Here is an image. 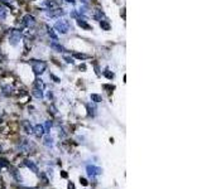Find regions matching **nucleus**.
<instances>
[{
	"mask_svg": "<svg viewBox=\"0 0 202 189\" xmlns=\"http://www.w3.org/2000/svg\"><path fill=\"white\" fill-rule=\"evenodd\" d=\"M100 25H101V28H104L105 30H109V29H110V24L107 23L106 20H101V22H100Z\"/></svg>",
	"mask_w": 202,
	"mask_h": 189,
	"instance_id": "obj_18",
	"label": "nucleus"
},
{
	"mask_svg": "<svg viewBox=\"0 0 202 189\" xmlns=\"http://www.w3.org/2000/svg\"><path fill=\"white\" fill-rule=\"evenodd\" d=\"M51 77H52L53 79H55V81H56V82H60V78H57L56 76H53V74H51Z\"/></svg>",
	"mask_w": 202,
	"mask_h": 189,
	"instance_id": "obj_28",
	"label": "nucleus"
},
{
	"mask_svg": "<svg viewBox=\"0 0 202 189\" xmlns=\"http://www.w3.org/2000/svg\"><path fill=\"white\" fill-rule=\"evenodd\" d=\"M35 88H38V90H43L44 88V83L42 82V79H39V78L35 79Z\"/></svg>",
	"mask_w": 202,
	"mask_h": 189,
	"instance_id": "obj_15",
	"label": "nucleus"
},
{
	"mask_svg": "<svg viewBox=\"0 0 202 189\" xmlns=\"http://www.w3.org/2000/svg\"><path fill=\"white\" fill-rule=\"evenodd\" d=\"M0 168H2V165H0Z\"/></svg>",
	"mask_w": 202,
	"mask_h": 189,
	"instance_id": "obj_32",
	"label": "nucleus"
},
{
	"mask_svg": "<svg viewBox=\"0 0 202 189\" xmlns=\"http://www.w3.org/2000/svg\"><path fill=\"white\" fill-rule=\"evenodd\" d=\"M33 96L37 97V99H42V97H43V92H42V90L34 88V90H33Z\"/></svg>",
	"mask_w": 202,
	"mask_h": 189,
	"instance_id": "obj_13",
	"label": "nucleus"
},
{
	"mask_svg": "<svg viewBox=\"0 0 202 189\" xmlns=\"http://www.w3.org/2000/svg\"><path fill=\"white\" fill-rule=\"evenodd\" d=\"M80 183L82 184V185H87V184H89V182H87L85 178H80Z\"/></svg>",
	"mask_w": 202,
	"mask_h": 189,
	"instance_id": "obj_24",
	"label": "nucleus"
},
{
	"mask_svg": "<svg viewBox=\"0 0 202 189\" xmlns=\"http://www.w3.org/2000/svg\"><path fill=\"white\" fill-rule=\"evenodd\" d=\"M23 20H24V25H27V26H28V28H31V26H32V28H33V26L35 25V19L32 17V15H25L24 18H23Z\"/></svg>",
	"mask_w": 202,
	"mask_h": 189,
	"instance_id": "obj_5",
	"label": "nucleus"
},
{
	"mask_svg": "<svg viewBox=\"0 0 202 189\" xmlns=\"http://www.w3.org/2000/svg\"><path fill=\"white\" fill-rule=\"evenodd\" d=\"M104 74H105V76H106L107 78H110V79H111V78L114 77V73H110V72H105Z\"/></svg>",
	"mask_w": 202,
	"mask_h": 189,
	"instance_id": "obj_25",
	"label": "nucleus"
},
{
	"mask_svg": "<svg viewBox=\"0 0 202 189\" xmlns=\"http://www.w3.org/2000/svg\"><path fill=\"white\" fill-rule=\"evenodd\" d=\"M11 175L15 178V180H17V182H19V183L22 182V177H20V174L18 173V170H17V169H11Z\"/></svg>",
	"mask_w": 202,
	"mask_h": 189,
	"instance_id": "obj_11",
	"label": "nucleus"
},
{
	"mask_svg": "<svg viewBox=\"0 0 202 189\" xmlns=\"http://www.w3.org/2000/svg\"><path fill=\"white\" fill-rule=\"evenodd\" d=\"M77 24L81 26V28H84V29H91V25H89L85 20H81V19H78L77 20Z\"/></svg>",
	"mask_w": 202,
	"mask_h": 189,
	"instance_id": "obj_10",
	"label": "nucleus"
},
{
	"mask_svg": "<svg viewBox=\"0 0 202 189\" xmlns=\"http://www.w3.org/2000/svg\"><path fill=\"white\" fill-rule=\"evenodd\" d=\"M2 2H4V3H11L13 0H2Z\"/></svg>",
	"mask_w": 202,
	"mask_h": 189,
	"instance_id": "obj_31",
	"label": "nucleus"
},
{
	"mask_svg": "<svg viewBox=\"0 0 202 189\" xmlns=\"http://www.w3.org/2000/svg\"><path fill=\"white\" fill-rule=\"evenodd\" d=\"M55 28H56L61 34H66L67 32H68V29H70V24H68V22H67V20L61 19V20H57V22H56Z\"/></svg>",
	"mask_w": 202,
	"mask_h": 189,
	"instance_id": "obj_2",
	"label": "nucleus"
},
{
	"mask_svg": "<svg viewBox=\"0 0 202 189\" xmlns=\"http://www.w3.org/2000/svg\"><path fill=\"white\" fill-rule=\"evenodd\" d=\"M86 170H87V174L90 175V177H93V175H99V174H101V171H102L100 168L93 167V165H87Z\"/></svg>",
	"mask_w": 202,
	"mask_h": 189,
	"instance_id": "obj_4",
	"label": "nucleus"
},
{
	"mask_svg": "<svg viewBox=\"0 0 202 189\" xmlns=\"http://www.w3.org/2000/svg\"><path fill=\"white\" fill-rule=\"evenodd\" d=\"M24 164H25V167H28L32 171H34V173H38V167L33 163V161H31V160H25L24 161Z\"/></svg>",
	"mask_w": 202,
	"mask_h": 189,
	"instance_id": "obj_8",
	"label": "nucleus"
},
{
	"mask_svg": "<svg viewBox=\"0 0 202 189\" xmlns=\"http://www.w3.org/2000/svg\"><path fill=\"white\" fill-rule=\"evenodd\" d=\"M6 15H8V9L5 6H3V5H0V20L5 19Z\"/></svg>",
	"mask_w": 202,
	"mask_h": 189,
	"instance_id": "obj_9",
	"label": "nucleus"
},
{
	"mask_svg": "<svg viewBox=\"0 0 202 189\" xmlns=\"http://www.w3.org/2000/svg\"><path fill=\"white\" fill-rule=\"evenodd\" d=\"M32 68H33L35 74H40V73H43L46 71L47 64L43 61H33L32 62Z\"/></svg>",
	"mask_w": 202,
	"mask_h": 189,
	"instance_id": "obj_1",
	"label": "nucleus"
},
{
	"mask_svg": "<svg viewBox=\"0 0 202 189\" xmlns=\"http://www.w3.org/2000/svg\"><path fill=\"white\" fill-rule=\"evenodd\" d=\"M48 34H49V35H51V37H52L53 39H55V40H58V38H57V35L55 34V32H53L52 29H49V30H48Z\"/></svg>",
	"mask_w": 202,
	"mask_h": 189,
	"instance_id": "obj_21",
	"label": "nucleus"
},
{
	"mask_svg": "<svg viewBox=\"0 0 202 189\" xmlns=\"http://www.w3.org/2000/svg\"><path fill=\"white\" fill-rule=\"evenodd\" d=\"M20 38H22V33L20 30H11L10 32V44L11 46H17L19 42H20Z\"/></svg>",
	"mask_w": 202,
	"mask_h": 189,
	"instance_id": "obj_3",
	"label": "nucleus"
},
{
	"mask_svg": "<svg viewBox=\"0 0 202 189\" xmlns=\"http://www.w3.org/2000/svg\"><path fill=\"white\" fill-rule=\"evenodd\" d=\"M23 126H24V129H25V132H28V134H32V132H33V127L31 126L29 123H24Z\"/></svg>",
	"mask_w": 202,
	"mask_h": 189,
	"instance_id": "obj_16",
	"label": "nucleus"
},
{
	"mask_svg": "<svg viewBox=\"0 0 202 189\" xmlns=\"http://www.w3.org/2000/svg\"><path fill=\"white\" fill-rule=\"evenodd\" d=\"M33 132L37 135V136H43V134H44V127L43 125H37L35 127H33Z\"/></svg>",
	"mask_w": 202,
	"mask_h": 189,
	"instance_id": "obj_7",
	"label": "nucleus"
},
{
	"mask_svg": "<svg viewBox=\"0 0 202 189\" xmlns=\"http://www.w3.org/2000/svg\"><path fill=\"white\" fill-rule=\"evenodd\" d=\"M44 145H46V146H52V145H53V138L49 136V135L44 136Z\"/></svg>",
	"mask_w": 202,
	"mask_h": 189,
	"instance_id": "obj_14",
	"label": "nucleus"
},
{
	"mask_svg": "<svg viewBox=\"0 0 202 189\" xmlns=\"http://www.w3.org/2000/svg\"><path fill=\"white\" fill-rule=\"evenodd\" d=\"M9 93H11V87L10 86L4 87V95H9Z\"/></svg>",
	"mask_w": 202,
	"mask_h": 189,
	"instance_id": "obj_22",
	"label": "nucleus"
},
{
	"mask_svg": "<svg viewBox=\"0 0 202 189\" xmlns=\"http://www.w3.org/2000/svg\"><path fill=\"white\" fill-rule=\"evenodd\" d=\"M66 2H67V3H71V4H73V3H75V0H66Z\"/></svg>",
	"mask_w": 202,
	"mask_h": 189,
	"instance_id": "obj_30",
	"label": "nucleus"
},
{
	"mask_svg": "<svg viewBox=\"0 0 202 189\" xmlns=\"http://www.w3.org/2000/svg\"><path fill=\"white\" fill-rule=\"evenodd\" d=\"M0 165H2V167H8L9 164L6 163V160H5V159H0Z\"/></svg>",
	"mask_w": 202,
	"mask_h": 189,
	"instance_id": "obj_23",
	"label": "nucleus"
},
{
	"mask_svg": "<svg viewBox=\"0 0 202 189\" xmlns=\"http://www.w3.org/2000/svg\"><path fill=\"white\" fill-rule=\"evenodd\" d=\"M91 100L93 102H100L101 101V96H100V95H96V93H92L91 95Z\"/></svg>",
	"mask_w": 202,
	"mask_h": 189,
	"instance_id": "obj_19",
	"label": "nucleus"
},
{
	"mask_svg": "<svg viewBox=\"0 0 202 189\" xmlns=\"http://www.w3.org/2000/svg\"><path fill=\"white\" fill-rule=\"evenodd\" d=\"M73 56H75L76 58H78V59H87V58H90V56L84 54V53H75Z\"/></svg>",
	"mask_w": 202,
	"mask_h": 189,
	"instance_id": "obj_17",
	"label": "nucleus"
},
{
	"mask_svg": "<svg viewBox=\"0 0 202 189\" xmlns=\"http://www.w3.org/2000/svg\"><path fill=\"white\" fill-rule=\"evenodd\" d=\"M52 126V121H47V123L44 124V132H49V127Z\"/></svg>",
	"mask_w": 202,
	"mask_h": 189,
	"instance_id": "obj_20",
	"label": "nucleus"
},
{
	"mask_svg": "<svg viewBox=\"0 0 202 189\" xmlns=\"http://www.w3.org/2000/svg\"><path fill=\"white\" fill-rule=\"evenodd\" d=\"M68 189H75V185H73V183H68Z\"/></svg>",
	"mask_w": 202,
	"mask_h": 189,
	"instance_id": "obj_29",
	"label": "nucleus"
},
{
	"mask_svg": "<svg viewBox=\"0 0 202 189\" xmlns=\"http://www.w3.org/2000/svg\"><path fill=\"white\" fill-rule=\"evenodd\" d=\"M63 14H64L63 9H51V10L48 11V15H49V17H61V15H63Z\"/></svg>",
	"mask_w": 202,
	"mask_h": 189,
	"instance_id": "obj_6",
	"label": "nucleus"
},
{
	"mask_svg": "<svg viewBox=\"0 0 202 189\" xmlns=\"http://www.w3.org/2000/svg\"><path fill=\"white\" fill-rule=\"evenodd\" d=\"M51 47H52L53 49H56L57 52H62V50H63V47H62V46H60V44L57 43V40H55V42H52V43H51Z\"/></svg>",
	"mask_w": 202,
	"mask_h": 189,
	"instance_id": "obj_12",
	"label": "nucleus"
},
{
	"mask_svg": "<svg viewBox=\"0 0 202 189\" xmlns=\"http://www.w3.org/2000/svg\"><path fill=\"white\" fill-rule=\"evenodd\" d=\"M61 177L62 178H67V177H68V174H67L66 171H61Z\"/></svg>",
	"mask_w": 202,
	"mask_h": 189,
	"instance_id": "obj_26",
	"label": "nucleus"
},
{
	"mask_svg": "<svg viewBox=\"0 0 202 189\" xmlns=\"http://www.w3.org/2000/svg\"><path fill=\"white\" fill-rule=\"evenodd\" d=\"M64 59H66V62L67 63H72L73 61H72V58H70V57H64Z\"/></svg>",
	"mask_w": 202,
	"mask_h": 189,
	"instance_id": "obj_27",
	"label": "nucleus"
}]
</instances>
